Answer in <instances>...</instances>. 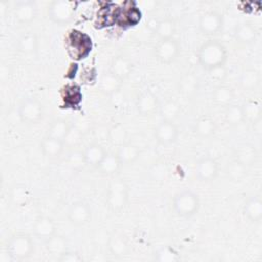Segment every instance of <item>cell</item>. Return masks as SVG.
Instances as JSON below:
<instances>
[{"mask_svg": "<svg viewBox=\"0 0 262 262\" xmlns=\"http://www.w3.org/2000/svg\"><path fill=\"white\" fill-rule=\"evenodd\" d=\"M141 18L140 10L135 6V2L125 1L118 6L116 25L125 30L135 26Z\"/></svg>", "mask_w": 262, "mask_h": 262, "instance_id": "7a4b0ae2", "label": "cell"}, {"mask_svg": "<svg viewBox=\"0 0 262 262\" xmlns=\"http://www.w3.org/2000/svg\"><path fill=\"white\" fill-rule=\"evenodd\" d=\"M64 46L69 56L76 61L82 60L88 56L92 49L91 38L78 30L68 31L64 37Z\"/></svg>", "mask_w": 262, "mask_h": 262, "instance_id": "6da1fadb", "label": "cell"}, {"mask_svg": "<svg viewBox=\"0 0 262 262\" xmlns=\"http://www.w3.org/2000/svg\"><path fill=\"white\" fill-rule=\"evenodd\" d=\"M59 93L62 99V108H79V104L82 101V93L79 85L74 82L67 83L60 88Z\"/></svg>", "mask_w": 262, "mask_h": 262, "instance_id": "3957f363", "label": "cell"}]
</instances>
